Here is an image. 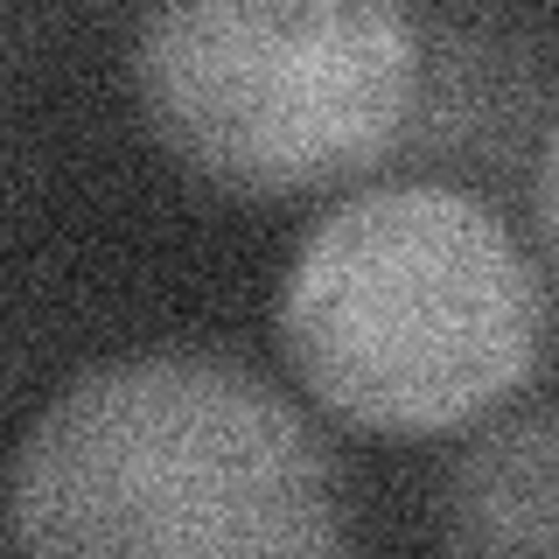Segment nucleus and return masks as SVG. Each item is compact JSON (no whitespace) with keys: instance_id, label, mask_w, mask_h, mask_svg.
<instances>
[{"instance_id":"f03ea898","label":"nucleus","mask_w":559,"mask_h":559,"mask_svg":"<svg viewBox=\"0 0 559 559\" xmlns=\"http://www.w3.org/2000/svg\"><path fill=\"white\" fill-rule=\"evenodd\" d=\"M273 336L343 427L441 441L503 413L538 371L546 280L483 197L371 182L294 245Z\"/></svg>"},{"instance_id":"20e7f679","label":"nucleus","mask_w":559,"mask_h":559,"mask_svg":"<svg viewBox=\"0 0 559 559\" xmlns=\"http://www.w3.org/2000/svg\"><path fill=\"white\" fill-rule=\"evenodd\" d=\"M433 538L448 552H559V406H518L454 454Z\"/></svg>"},{"instance_id":"39448f33","label":"nucleus","mask_w":559,"mask_h":559,"mask_svg":"<svg viewBox=\"0 0 559 559\" xmlns=\"http://www.w3.org/2000/svg\"><path fill=\"white\" fill-rule=\"evenodd\" d=\"M532 210H538V245H546V266L559 280V119L538 147V182H532Z\"/></svg>"},{"instance_id":"f257e3e1","label":"nucleus","mask_w":559,"mask_h":559,"mask_svg":"<svg viewBox=\"0 0 559 559\" xmlns=\"http://www.w3.org/2000/svg\"><path fill=\"white\" fill-rule=\"evenodd\" d=\"M22 552L314 559L343 546V468L273 378L210 349L92 364L8 468Z\"/></svg>"},{"instance_id":"7ed1b4c3","label":"nucleus","mask_w":559,"mask_h":559,"mask_svg":"<svg viewBox=\"0 0 559 559\" xmlns=\"http://www.w3.org/2000/svg\"><path fill=\"white\" fill-rule=\"evenodd\" d=\"M427 43L406 0H147L133 98L154 147L245 203L343 189L399 147Z\"/></svg>"}]
</instances>
